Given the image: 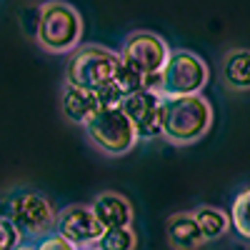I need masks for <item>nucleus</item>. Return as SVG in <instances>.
Here are the masks:
<instances>
[{
    "mask_svg": "<svg viewBox=\"0 0 250 250\" xmlns=\"http://www.w3.org/2000/svg\"><path fill=\"white\" fill-rule=\"evenodd\" d=\"M213 125V108L203 95L163 98L160 100V135L170 143H193Z\"/></svg>",
    "mask_w": 250,
    "mask_h": 250,
    "instance_id": "1",
    "label": "nucleus"
},
{
    "mask_svg": "<svg viewBox=\"0 0 250 250\" xmlns=\"http://www.w3.org/2000/svg\"><path fill=\"white\" fill-rule=\"evenodd\" d=\"M118 70H120L118 53L103 48V45H83V48H75L70 55L65 85L88 90V93H103V90L113 88Z\"/></svg>",
    "mask_w": 250,
    "mask_h": 250,
    "instance_id": "2",
    "label": "nucleus"
},
{
    "mask_svg": "<svg viewBox=\"0 0 250 250\" xmlns=\"http://www.w3.org/2000/svg\"><path fill=\"white\" fill-rule=\"evenodd\" d=\"M83 35V20L78 10L62 0H50L38 13L35 38L40 48L50 53H70L78 48Z\"/></svg>",
    "mask_w": 250,
    "mask_h": 250,
    "instance_id": "3",
    "label": "nucleus"
},
{
    "mask_svg": "<svg viewBox=\"0 0 250 250\" xmlns=\"http://www.w3.org/2000/svg\"><path fill=\"white\" fill-rule=\"evenodd\" d=\"M0 218H5L23 235H48L55 225V208L35 190H13L0 200Z\"/></svg>",
    "mask_w": 250,
    "mask_h": 250,
    "instance_id": "4",
    "label": "nucleus"
},
{
    "mask_svg": "<svg viewBox=\"0 0 250 250\" xmlns=\"http://www.w3.org/2000/svg\"><path fill=\"white\" fill-rule=\"evenodd\" d=\"M160 98L200 95L208 83V65L190 50H170L163 70L158 73Z\"/></svg>",
    "mask_w": 250,
    "mask_h": 250,
    "instance_id": "5",
    "label": "nucleus"
},
{
    "mask_svg": "<svg viewBox=\"0 0 250 250\" xmlns=\"http://www.w3.org/2000/svg\"><path fill=\"white\" fill-rule=\"evenodd\" d=\"M83 128H85L90 143L105 155H123L138 143L135 128L118 105L100 108Z\"/></svg>",
    "mask_w": 250,
    "mask_h": 250,
    "instance_id": "6",
    "label": "nucleus"
},
{
    "mask_svg": "<svg viewBox=\"0 0 250 250\" xmlns=\"http://www.w3.org/2000/svg\"><path fill=\"white\" fill-rule=\"evenodd\" d=\"M168 53H170V48L160 35H155L150 30H138V33L128 35V40H125V45L118 55H120V65L125 70H130L133 75L145 80L163 70L165 60H168Z\"/></svg>",
    "mask_w": 250,
    "mask_h": 250,
    "instance_id": "7",
    "label": "nucleus"
},
{
    "mask_svg": "<svg viewBox=\"0 0 250 250\" xmlns=\"http://www.w3.org/2000/svg\"><path fill=\"white\" fill-rule=\"evenodd\" d=\"M55 230L60 238H65L70 245H75L78 250L83 248H93L98 243V238L103 235V228L95 220L90 205H68L55 215Z\"/></svg>",
    "mask_w": 250,
    "mask_h": 250,
    "instance_id": "8",
    "label": "nucleus"
},
{
    "mask_svg": "<svg viewBox=\"0 0 250 250\" xmlns=\"http://www.w3.org/2000/svg\"><path fill=\"white\" fill-rule=\"evenodd\" d=\"M160 95L150 90H135L118 100V108L130 120L138 138H155L160 135Z\"/></svg>",
    "mask_w": 250,
    "mask_h": 250,
    "instance_id": "9",
    "label": "nucleus"
},
{
    "mask_svg": "<svg viewBox=\"0 0 250 250\" xmlns=\"http://www.w3.org/2000/svg\"><path fill=\"white\" fill-rule=\"evenodd\" d=\"M120 95L108 88L103 93H88V90H80V88H73V85H65V93H62V115H65L70 123L75 125H85L100 108L105 105H118Z\"/></svg>",
    "mask_w": 250,
    "mask_h": 250,
    "instance_id": "10",
    "label": "nucleus"
},
{
    "mask_svg": "<svg viewBox=\"0 0 250 250\" xmlns=\"http://www.w3.org/2000/svg\"><path fill=\"white\" fill-rule=\"evenodd\" d=\"M90 210L95 220L100 223L103 230H113V228H130L133 223V205L118 193H103L93 200Z\"/></svg>",
    "mask_w": 250,
    "mask_h": 250,
    "instance_id": "11",
    "label": "nucleus"
},
{
    "mask_svg": "<svg viewBox=\"0 0 250 250\" xmlns=\"http://www.w3.org/2000/svg\"><path fill=\"white\" fill-rule=\"evenodd\" d=\"M168 240L175 250H195L203 245L200 230L190 213H178L168 220Z\"/></svg>",
    "mask_w": 250,
    "mask_h": 250,
    "instance_id": "12",
    "label": "nucleus"
},
{
    "mask_svg": "<svg viewBox=\"0 0 250 250\" xmlns=\"http://www.w3.org/2000/svg\"><path fill=\"white\" fill-rule=\"evenodd\" d=\"M190 215H193V220H195V225H198V230H200L203 243H205V240H215V238L225 235L228 225H230V223H228V215L220 210V208H210V205H200V208H195Z\"/></svg>",
    "mask_w": 250,
    "mask_h": 250,
    "instance_id": "13",
    "label": "nucleus"
},
{
    "mask_svg": "<svg viewBox=\"0 0 250 250\" xmlns=\"http://www.w3.org/2000/svg\"><path fill=\"white\" fill-rule=\"evenodd\" d=\"M223 78L228 85H233L235 90H248V83H250V75H248V50L238 48L233 50L230 55L225 58L223 62Z\"/></svg>",
    "mask_w": 250,
    "mask_h": 250,
    "instance_id": "14",
    "label": "nucleus"
},
{
    "mask_svg": "<svg viewBox=\"0 0 250 250\" xmlns=\"http://www.w3.org/2000/svg\"><path fill=\"white\" fill-rule=\"evenodd\" d=\"M95 250H133L135 248V233L130 228H113V230H103Z\"/></svg>",
    "mask_w": 250,
    "mask_h": 250,
    "instance_id": "15",
    "label": "nucleus"
},
{
    "mask_svg": "<svg viewBox=\"0 0 250 250\" xmlns=\"http://www.w3.org/2000/svg\"><path fill=\"white\" fill-rule=\"evenodd\" d=\"M248 203H250V193L248 190H240L235 203H233V210H230V218H228V223H230L240 238H250V225H248Z\"/></svg>",
    "mask_w": 250,
    "mask_h": 250,
    "instance_id": "16",
    "label": "nucleus"
},
{
    "mask_svg": "<svg viewBox=\"0 0 250 250\" xmlns=\"http://www.w3.org/2000/svg\"><path fill=\"white\" fill-rule=\"evenodd\" d=\"M18 245H20V233L5 218H0V250H15Z\"/></svg>",
    "mask_w": 250,
    "mask_h": 250,
    "instance_id": "17",
    "label": "nucleus"
},
{
    "mask_svg": "<svg viewBox=\"0 0 250 250\" xmlns=\"http://www.w3.org/2000/svg\"><path fill=\"white\" fill-rule=\"evenodd\" d=\"M33 250H78V248L70 245L65 238H60L58 233H48L38 240V245H33Z\"/></svg>",
    "mask_w": 250,
    "mask_h": 250,
    "instance_id": "18",
    "label": "nucleus"
},
{
    "mask_svg": "<svg viewBox=\"0 0 250 250\" xmlns=\"http://www.w3.org/2000/svg\"><path fill=\"white\" fill-rule=\"evenodd\" d=\"M15 250H33V245H23V243H20V245H18Z\"/></svg>",
    "mask_w": 250,
    "mask_h": 250,
    "instance_id": "19",
    "label": "nucleus"
},
{
    "mask_svg": "<svg viewBox=\"0 0 250 250\" xmlns=\"http://www.w3.org/2000/svg\"><path fill=\"white\" fill-rule=\"evenodd\" d=\"M83 250H95V248H83Z\"/></svg>",
    "mask_w": 250,
    "mask_h": 250,
    "instance_id": "20",
    "label": "nucleus"
}]
</instances>
